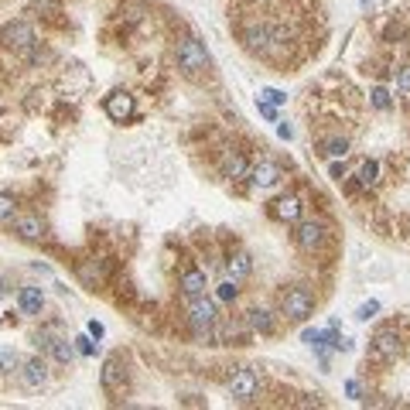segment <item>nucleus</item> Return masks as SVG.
<instances>
[{
	"mask_svg": "<svg viewBox=\"0 0 410 410\" xmlns=\"http://www.w3.org/2000/svg\"><path fill=\"white\" fill-rule=\"evenodd\" d=\"M102 109H106V116H109L113 123H127V120L137 113V100H133L127 89H116V93H109V96H106Z\"/></svg>",
	"mask_w": 410,
	"mask_h": 410,
	"instance_id": "obj_7",
	"label": "nucleus"
},
{
	"mask_svg": "<svg viewBox=\"0 0 410 410\" xmlns=\"http://www.w3.org/2000/svg\"><path fill=\"white\" fill-rule=\"evenodd\" d=\"M123 380H127V369H123V359L120 356H109L106 363H102L100 369V383L106 393H116L120 387H123Z\"/></svg>",
	"mask_w": 410,
	"mask_h": 410,
	"instance_id": "obj_12",
	"label": "nucleus"
},
{
	"mask_svg": "<svg viewBox=\"0 0 410 410\" xmlns=\"http://www.w3.org/2000/svg\"><path fill=\"white\" fill-rule=\"evenodd\" d=\"M243 325H246L253 335H274V332H277V321H274V314H270L267 308H250V311L243 314Z\"/></svg>",
	"mask_w": 410,
	"mask_h": 410,
	"instance_id": "obj_16",
	"label": "nucleus"
},
{
	"mask_svg": "<svg viewBox=\"0 0 410 410\" xmlns=\"http://www.w3.org/2000/svg\"><path fill=\"white\" fill-rule=\"evenodd\" d=\"M0 45L10 48V52H28L38 45V34L31 28V21H7L0 28Z\"/></svg>",
	"mask_w": 410,
	"mask_h": 410,
	"instance_id": "obj_4",
	"label": "nucleus"
},
{
	"mask_svg": "<svg viewBox=\"0 0 410 410\" xmlns=\"http://www.w3.org/2000/svg\"><path fill=\"white\" fill-rule=\"evenodd\" d=\"M79 281H83V288L86 291H100L102 284H106V260H86V263H79Z\"/></svg>",
	"mask_w": 410,
	"mask_h": 410,
	"instance_id": "obj_17",
	"label": "nucleus"
},
{
	"mask_svg": "<svg viewBox=\"0 0 410 410\" xmlns=\"http://www.w3.org/2000/svg\"><path fill=\"white\" fill-rule=\"evenodd\" d=\"M17 308H21V314H28V318L41 314V311H45L41 288H21V291H17Z\"/></svg>",
	"mask_w": 410,
	"mask_h": 410,
	"instance_id": "obj_20",
	"label": "nucleus"
},
{
	"mask_svg": "<svg viewBox=\"0 0 410 410\" xmlns=\"http://www.w3.org/2000/svg\"><path fill=\"white\" fill-rule=\"evenodd\" d=\"M294 243H298V250H305V253L321 250V246L328 243V226H325L321 219H298V222H294Z\"/></svg>",
	"mask_w": 410,
	"mask_h": 410,
	"instance_id": "obj_5",
	"label": "nucleus"
},
{
	"mask_svg": "<svg viewBox=\"0 0 410 410\" xmlns=\"http://www.w3.org/2000/svg\"><path fill=\"white\" fill-rule=\"evenodd\" d=\"M369 102H373L376 109H390V106H393V96H390V89L376 86V89H369Z\"/></svg>",
	"mask_w": 410,
	"mask_h": 410,
	"instance_id": "obj_26",
	"label": "nucleus"
},
{
	"mask_svg": "<svg viewBox=\"0 0 410 410\" xmlns=\"http://www.w3.org/2000/svg\"><path fill=\"white\" fill-rule=\"evenodd\" d=\"M345 393H349L352 400H359V383H356V380H349V383H345Z\"/></svg>",
	"mask_w": 410,
	"mask_h": 410,
	"instance_id": "obj_37",
	"label": "nucleus"
},
{
	"mask_svg": "<svg viewBox=\"0 0 410 410\" xmlns=\"http://www.w3.org/2000/svg\"><path fill=\"white\" fill-rule=\"evenodd\" d=\"M257 109H260V116H267V120H277V106L267 100H257Z\"/></svg>",
	"mask_w": 410,
	"mask_h": 410,
	"instance_id": "obj_32",
	"label": "nucleus"
},
{
	"mask_svg": "<svg viewBox=\"0 0 410 410\" xmlns=\"http://www.w3.org/2000/svg\"><path fill=\"white\" fill-rule=\"evenodd\" d=\"M226 390H229V397H233L236 404H250V400H257V393H260V376L243 366V369H236V373L229 376Z\"/></svg>",
	"mask_w": 410,
	"mask_h": 410,
	"instance_id": "obj_6",
	"label": "nucleus"
},
{
	"mask_svg": "<svg viewBox=\"0 0 410 410\" xmlns=\"http://www.w3.org/2000/svg\"><path fill=\"white\" fill-rule=\"evenodd\" d=\"M281 314L288 318V321H308L311 314H314V294L308 291V288H288L284 294H281Z\"/></svg>",
	"mask_w": 410,
	"mask_h": 410,
	"instance_id": "obj_2",
	"label": "nucleus"
},
{
	"mask_svg": "<svg viewBox=\"0 0 410 410\" xmlns=\"http://www.w3.org/2000/svg\"><path fill=\"white\" fill-rule=\"evenodd\" d=\"M301 212H305V202L298 199V195H281L277 202H270V215L277 219V222H298L301 219Z\"/></svg>",
	"mask_w": 410,
	"mask_h": 410,
	"instance_id": "obj_15",
	"label": "nucleus"
},
{
	"mask_svg": "<svg viewBox=\"0 0 410 410\" xmlns=\"http://www.w3.org/2000/svg\"><path fill=\"white\" fill-rule=\"evenodd\" d=\"M86 332H89V335H93V338H96V342H100L102 335H106V328H102L100 321H89V325H86Z\"/></svg>",
	"mask_w": 410,
	"mask_h": 410,
	"instance_id": "obj_34",
	"label": "nucleus"
},
{
	"mask_svg": "<svg viewBox=\"0 0 410 410\" xmlns=\"http://www.w3.org/2000/svg\"><path fill=\"white\" fill-rule=\"evenodd\" d=\"M215 318H219V311H215L212 298H205V294L188 298V325L192 328H208V325H215Z\"/></svg>",
	"mask_w": 410,
	"mask_h": 410,
	"instance_id": "obj_9",
	"label": "nucleus"
},
{
	"mask_svg": "<svg viewBox=\"0 0 410 410\" xmlns=\"http://www.w3.org/2000/svg\"><path fill=\"white\" fill-rule=\"evenodd\" d=\"M250 274H253V257L246 250H236V253L226 257V277L229 281L243 284V281H250Z\"/></svg>",
	"mask_w": 410,
	"mask_h": 410,
	"instance_id": "obj_14",
	"label": "nucleus"
},
{
	"mask_svg": "<svg viewBox=\"0 0 410 410\" xmlns=\"http://www.w3.org/2000/svg\"><path fill=\"white\" fill-rule=\"evenodd\" d=\"M393 93H410V62L397 69V76H393Z\"/></svg>",
	"mask_w": 410,
	"mask_h": 410,
	"instance_id": "obj_27",
	"label": "nucleus"
},
{
	"mask_svg": "<svg viewBox=\"0 0 410 410\" xmlns=\"http://www.w3.org/2000/svg\"><path fill=\"white\" fill-rule=\"evenodd\" d=\"M14 208H17V202H14V195H7V192H0V222H7V219H14Z\"/></svg>",
	"mask_w": 410,
	"mask_h": 410,
	"instance_id": "obj_28",
	"label": "nucleus"
},
{
	"mask_svg": "<svg viewBox=\"0 0 410 410\" xmlns=\"http://www.w3.org/2000/svg\"><path fill=\"white\" fill-rule=\"evenodd\" d=\"M175 58H178V69H182L188 79L202 76L205 69H208V52H205V45L195 38V34H188V38H182V41H178Z\"/></svg>",
	"mask_w": 410,
	"mask_h": 410,
	"instance_id": "obj_1",
	"label": "nucleus"
},
{
	"mask_svg": "<svg viewBox=\"0 0 410 410\" xmlns=\"http://www.w3.org/2000/svg\"><path fill=\"white\" fill-rule=\"evenodd\" d=\"M178 288H182V294L185 298H195V294H205V288H208V281H205V270L199 267H182V277H178Z\"/></svg>",
	"mask_w": 410,
	"mask_h": 410,
	"instance_id": "obj_19",
	"label": "nucleus"
},
{
	"mask_svg": "<svg viewBox=\"0 0 410 410\" xmlns=\"http://www.w3.org/2000/svg\"><path fill=\"white\" fill-rule=\"evenodd\" d=\"M243 45H246L250 52H267V48L274 45V28H270V24H260V21L246 24V31H243Z\"/></svg>",
	"mask_w": 410,
	"mask_h": 410,
	"instance_id": "obj_10",
	"label": "nucleus"
},
{
	"mask_svg": "<svg viewBox=\"0 0 410 410\" xmlns=\"http://www.w3.org/2000/svg\"><path fill=\"white\" fill-rule=\"evenodd\" d=\"M219 171H222V178L239 182V178H246V175H250V161H246V154H243V151H226V154H222V161H219Z\"/></svg>",
	"mask_w": 410,
	"mask_h": 410,
	"instance_id": "obj_13",
	"label": "nucleus"
},
{
	"mask_svg": "<svg viewBox=\"0 0 410 410\" xmlns=\"http://www.w3.org/2000/svg\"><path fill=\"white\" fill-rule=\"evenodd\" d=\"M72 342H76V349H79L83 356H96V352H100V342H96L89 332H86V335H76Z\"/></svg>",
	"mask_w": 410,
	"mask_h": 410,
	"instance_id": "obj_25",
	"label": "nucleus"
},
{
	"mask_svg": "<svg viewBox=\"0 0 410 410\" xmlns=\"http://www.w3.org/2000/svg\"><path fill=\"white\" fill-rule=\"evenodd\" d=\"M21 383H24L28 390H41V387L48 383V366H45V359H28V363H21Z\"/></svg>",
	"mask_w": 410,
	"mask_h": 410,
	"instance_id": "obj_18",
	"label": "nucleus"
},
{
	"mask_svg": "<svg viewBox=\"0 0 410 410\" xmlns=\"http://www.w3.org/2000/svg\"><path fill=\"white\" fill-rule=\"evenodd\" d=\"M380 314V301H366V305L356 308V318L359 321H369V318H376Z\"/></svg>",
	"mask_w": 410,
	"mask_h": 410,
	"instance_id": "obj_29",
	"label": "nucleus"
},
{
	"mask_svg": "<svg viewBox=\"0 0 410 410\" xmlns=\"http://www.w3.org/2000/svg\"><path fill=\"white\" fill-rule=\"evenodd\" d=\"M356 182H359V188H366V192L376 188V185H380V161H373V158L363 161L359 171H356Z\"/></svg>",
	"mask_w": 410,
	"mask_h": 410,
	"instance_id": "obj_21",
	"label": "nucleus"
},
{
	"mask_svg": "<svg viewBox=\"0 0 410 410\" xmlns=\"http://www.w3.org/2000/svg\"><path fill=\"white\" fill-rule=\"evenodd\" d=\"M400 352H404V342H400V332L397 328H376L373 332V338H369L373 363H397Z\"/></svg>",
	"mask_w": 410,
	"mask_h": 410,
	"instance_id": "obj_3",
	"label": "nucleus"
},
{
	"mask_svg": "<svg viewBox=\"0 0 410 410\" xmlns=\"http://www.w3.org/2000/svg\"><path fill=\"white\" fill-rule=\"evenodd\" d=\"M14 233H17L24 243H41V239H45V222H41V215L24 212V215L14 219Z\"/></svg>",
	"mask_w": 410,
	"mask_h": 410,
	"instance_id": "obj_11",
	"label": "nucleus"
},
{
	"mask_svg": "<svg viewBox=\"0 0 410 410\" xmlns=\"http://www.w3.org/2000/svg\"><path fill=\"white\" fill-rule=\"evenodd\" d=\"M48 352H52V359H55V363L69 366V363L76 359V352H79V349H76V342H69V338L55 335V342H52V349H48Z\"/></svg>",
	"mask_w": 410,
	"mask_h": 410,
	"instance_id": "obj_22",
	"label": "nucleus"
},
{
	"mask_svg": "<svg viewBox=\"0 0 410 410\" xmlns=\"http://www.w3.org/2000/svg\"><path fill=\"white\" fill-rule=\"evenodd\" d=\"M31 10H38V14H58V0H31Z\"/></svg>",
	"mask_w": 410,
	"mask_h": 410,
	"instance_id": "obj_30",
	"label": "nucleus"
},
{
	"mask_svg": "<svg viewBox=\"0 0 410 410\" xmlns=\"http://www.w3.org/2000/svg\"><path fill=\"white\" fill-rule=\"evenodd\" d=\"M14 363H17V356H14L10 349H3V352H0V369H10Z\"/></svg>",
	"mask_w": 410,
	"mask_h": 410,
	"instance_id": "obj_33",
	"label": "nucleus"
},
{
	"mask_svg": "<svg viewBox=\"0 0 410 410\" xmlns=\"http://www.w3.org/2000/svg\"><path fill=\"white\" fill-rule=\"evenodd\" d=\"M260 96L267 102H274V106H284V102H288V93H281V89H263Z\"/></svg>",
	"mask_w": 410,
	"mask_h": 410,
	"instance_id": "obj_31",
	"label": "nucleus"
},
{
	"mask_svg": "<svg viewBox=\"0 0 410 410\" xmlns=\"http://www.w3.org/2000/svg\"><path fill=\"white\" fill-rule=\"evenodd\" d=\"M328 171H332V178H335V182H342V178H345V164H338V161H335Z\"/></svg>",
	"mask_w": 410,
	"mask_h": 410,
	"instance_id": "obj_36",
	"label": "nucleus"
},
{
	"mask_svg": "<svg viewBox=\"0 0 410 410\" xmlns=\"http://www.w3.org/2000/svg\"><path fill=\"white\" fill-rule=\"evenodd\" d=\"M277 137H281V140H291V137H294V127H291V123H277Z\"/></svg>",
	"mask_w": 410,
	"mask_h": 410,
	"instance_id": "obj_35",
	"label": "nucleus"
},
{
	"mask_svg": "<svg viewBox=\"0 0 410 410\" xmlns=\"http://www.w3.org/2000/svg\"><path fill=\"white\" fill-rule=\"evenodd\" d=\"M383 0H363V10H373V7H380Z\"/></svg>",
	"mask_w": 410,
	"mask_h": 410,
	"instance_id": "obj_38",
	"label": "nucleus"
},
{
	"mask_svg": "<svg viewBox=\"0 0 410 410\" xmlns=\"http://www.w3.org/2000/svg\"><path fill=\"white\" fill-rule=\"evenodd\" d=\"M7 291H10V288H7V277H0V298H3Z\"/></svg>",
	"mask_w": 410,
	"mask_h": 410,
	"instance_id": "obj_39",
	"label": "nucleus"
},
{
	"mask_svg": "<svg viewBox=\"0 0 410 410\" xmlns=\"http://www.w3.org/2000/svg\"><path fill=\"white\" fill-rule=\"evenodd\" d=\"M246 178H250V185H253V188H277V185L284 182V168L263 158L260 164H253V168H250V175H246Z\"/></svg>",
	"mask_w": 410,
	"mask_h": 410,
	"instance_id": "obj_8",
	"label": "nucleus"
},
{
	"mask_svg": "<svg viewBox=\"0 0 410 410\" xmlns=\"http://www.w3.org/2000/svg\"><path fill=\"white\" fill-rule=\"evenodd\" d=\"M318 147H321L325 158H345L349 154V137H325Z\"/></svg>",
	"mask_w": 410,
	"mask_h": 410,
	"instance_id": "obj_23",
	"label": "nucleus"
},
{
	"mask_svg": "<svg viewBox=\"0 0 410 410\" xmlns=\"http://www.w3.org/2000/svg\"><path fill=\"white\" fill-rule=\"evenodd\" d=\"M215 298H219L222 305H233V301L239 298V288H236V281H229V277H226V281L215 288Z\"/></svg>",
	"mask_w": 410,
	"mask_h": 410,
	"instance_id": "obj_24",
	"label": "nucleus"
}]
</instances>
